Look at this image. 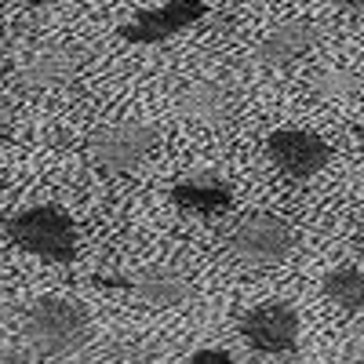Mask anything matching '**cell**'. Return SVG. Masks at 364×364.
I'll use <instances>...</instances> for the list:
<instances>
[{"label": "cell", "instance_id": "4", "mask_svg": "<svg viewBox=\"0 0 364 364\" xmlns=\"http://www.w3.org/2000/svg\"><path fill=\"white\" fill-rule=\"evenodd\" d=\"M161 135L149 124H102L87 139V157L106 171H132L157 154Z\"/></svg>", "mask_w": 364, "mask_h": 364}, {"label": "cell", "instance_id": "7", "mask_svg": "<svg viewBox=\"0 0 364 364\" xmlns=\"http://www.w3.org/2000/svg\"><path fill=\"white\" fill-rule=\"evenodd\" d=\"M208 15L204 0H164L161 8L139 11L128 26H120V41L128 44H164L182 29L197 26Z\"/></svg>", "mask_w": 364, "mask_h": 364}, {"label": "cell", "instance_id": "17", "mask_svg": "<svg viewBox=\"0 0 364 364\" xmlns=\"http://www.w3.org/2000/svg\"><path fill=\"white\" fill-rule=\"evenodd\" d=\"M328 4H339V8H346L353 15H364V0H328Z\"/></svg>", "mask_w": 364, "mask_h": 364}, {"label": "cell", "instance_id": "14", "mask_svg": "<svg viewBox=\"0 0 364 364\" xmlns=\"http://www.w3.org/2000/svg\"><path fill=\"white\" fill-rule=\"evenodd\" d=\"M314 87H317L321 99H343V95H350V91L357 87V77L350 70H321Z\"/></svg>", "mask_w": 364, "mask_h": 364}, {"label": "cell", "instance_id": "15", "mask_svg": "<svg viewBox=\"0 0 364 364\" xmlns=\"http://www.w3.org/2000/svg\"><path fill=\"white\" fill-rule=\"evenodd\" d=\"M186 364H237L226 350H197Z\"/></svg>", "mask_w": 364, "mask_h": 364}, {"label": "cell", "instance_id": "12", "mask_svg": "<svg viewBox=\"0 0 364 364\" xmlns=\"http://www.w3.org/2000/svg\"><path fill=\"white\" fill-rule=\"evenodd\" d=\"M171 200L190 215H219L233 204V186L219 175H190L171 186Z\"/></svg>", "mask_w": 364, "mask_h": 364}, {"label": "cell", "instance_id": "2", "mask_svg": "<svg viewBox=\"0 0 364 364\" xmlns=\"http://www.w3.org/2000/svg\"><path fill=\"white\" fill-rule=\"evenodd\" d=\"M22 331H26V343L37 353L63 357V353H73L87 339V310L77 299L44 295L29 306Z\"/></svg>", "mask_w": 364, "mask_h": 364}, {"label": "cell", "instance_id": "10", "mask_svg": "<svg viewBox=\"0 0 364 364\" xmlns=\"http://www.w3.org/2000/svg\"><path fill=\"white\" fill-rule=\"evenodd\" d=\"M321 37V29L310 22V18H288L281 26H273L269 33L259 41V63L269 66V70H281V66H291L306 55Z\"/></svg>", "mask_w": 364, "mask_h": 364}, {"label": "cell", "instance_id": "9", "mask_svg": "<svg viewBox=\"0 0 364 364\" xmlns=\"http://www.w3.org/2000/svg\"><path fill=\"white\" fill-rule=\"evenodd\" d=\"M84 48H73V44H48V48H37L33 55L22 58L18 66V80L26 87H63L70 80L80 77L84 70Z\"/></svg>", "mask_w": 364, "mask_h": 364}, {"label": "cell", "instance_id": "18", "mask_svg": "<svg viewBox=\"0 0 364 364\" xmlns=\"http://www.w3.org/2000/svg\"><path fill=\"white\" fill-rule=\"evenodd\" d=\"M0 364H22V360H18L11 350H4V346H0Z\"/></svg>", "mask_w": 364, "mask_h": 364}, {"label": "cell", "instance_id": "11", "mask_svg": "<svg viewBox=\"0 0 364 364\" xmlns=\"http://www.w3.org/2000/svg\"><path fill=\"white\" fill-rule=\"evenodd\" d=\"M178 113L204 128H219L233 113V95L219 80H193L178 91Z\"/></svg>", "mask_w": 364, "mask_h": 364}, {"label": "cell", "instance_id": "19", "mask_svg": "<svg viewBox=\"0 0 364 364\" xmlns=\"http://www.w3.org/2000/svg\"><path fill=\"white\" fill-rule=\"evenodd\" d=\"M346 364H364V346H357L353 353H350V360Z\"/></svg>", "mask_w": 364, "mask_h": 364}, {"label": "cell", "instance_id": "20", "mask_svg": "<svg viewBox=\"0 0 364 364\" xmlns=\"http://www.w3.org/2000/svg\"><path fill=\"white\" fill-rule=\"evenodd\" d=\"M26 4H33V8H48V4H58V0H26Z\"/></svg>", "mask_w": 364, "mask_h": 364}, {"label": "cell", "instance_id": "13", "mask_svg": "<svg viewBox=\"0 0 364 364\" xmlns=\"http://www.w3.org/2000/svg\"><path fill=\"white\" fill-rule=\"evenodd\" d=\"M324 295H328V302H336L339 310L364 317V269L336 266L324 277Z\"/></svg>", "mask_w": 364, "mask_h": 364}, {"label": "cell", "instance_id": "5", "mask_svg": "<svg viewBox=\"0 0 364 364\" xmlns=\"http://www.w3.org/2000/svg\"><path fill=\"white\" fill-rule=\"evenodd\" d=\"M266 157L269 164L277 168L281 175L295 178V182H306L317 171L328 168L331 161V146L306 128H281L266 139Z\"/></svg>", "mask_w": 364, "mask_h": 364}, {"label": "cell", "instance_id": "16", "mask_svg": "<svg viewBox=\"0 0 364 364\" xmlns=\"http://www.w3.org/2000/svg\"><path fill=\"white\" fill-rule=\"evenodd\" d=\"M11 120H15V109H11V102H8L4 95H0V135H8Z\"/></svg>", "mask_w": 364, "mask_h": 364}, {"label": "cell", "instance_id": "8", "mask_svg": "<svg viewBox=\"0 0 364 364\" xmlns=\"http://www.w3.org/2000/svg\"><path fill=\"white\" fill-rule=\"evenodd\" d=\"M99 284L128 291L135 302L154 306V310L182 306V302L193 295V284H190L186 273H182V269H168V266H149V269L132 273V277H99Z\"/></svg>", "mask_w": 364, "mask_h": 364}, {"label": "cell", "instance_id": "6", "mask_svg": "<svg viewBox=\"0 0 364 364\" xmlns=\"http://www.w3.org/2000/svg\"><path fill=\"white\" fill-rule=\"evenodd\" d=\"M299 331H302L299 314L288 302H262V306L240 317V339L255 353H269V357L291 353L299 346Z\"/></svg>", "mask_w": 364, "mask_h": 364}, {"label": "cell", "instance_id": "1", "mask_svg": "<svg viewBox=\"0 0 364 364\" xmlns=\"http://www.w3.org/2000/svg\"><path fill=\"white\" fill-rule=\"evenodd\" d=\"M4 233L15 248L37 255L44 262H73L77 259V223L66 208L58 204H37V208H26L18 215H11L4 223Z\"/></svg>", "mask_w": 364, "mask_h": 364}, {"label": "cell", "instance_id": "3", "mask_svg": "<svg viewBox=\"0 0 364 364\" xmlns=\"http://www.w3.org/2000/svg\"><path fill=\"white\" fill-rule=\"evenodd\" d=\"M230 255L245 266H273L284 262L295 248V230L269 211H255V215L240 219L230 233Z\"/></svg>", "mask_w": 364, "mask_h": 364}]
</instances>
